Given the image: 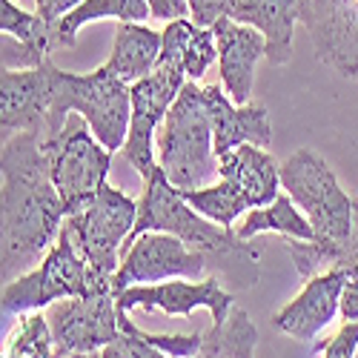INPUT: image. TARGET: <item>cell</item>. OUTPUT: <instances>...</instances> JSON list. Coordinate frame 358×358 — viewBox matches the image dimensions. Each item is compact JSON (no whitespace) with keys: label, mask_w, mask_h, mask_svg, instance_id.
<instances>
[{"label":"cell","mask_w":358,"mask_h":358,"mask_svg":"<svg viewBox=\"0 0 358 358\" xmlns=\"http://www.w3.org/2000/svg\"><path fill=\"white\" fill-rule=\"evenodd\" d=\"M161 38H164V46H161L158 66L178 69L189 80H201L206 69L213 66V61H218L215 32L206 26H198L192 17L166 23Z\"/></svg>","instance_id":"20"},{"label":"cell","mask_w":358,"mask_h":358,"mask_svg":"<svg viewBox=\"0 0 358 358\" xmlns=\"http://www.w3.org/2000/svg\"><path fill=\"white\" fill-rule=\"evenodd\" d=\"M112 17L117 23H143L149 15V0H83L80 6H75L61 23H57V41L61 49L75 46L78 32L92 23V20H103Z\"/></svg>","instance_id":"23"},{"label":"cell","mask_w":358,"mask_h":358,"mask_svg":"<svg viewBox=\"0 0 358 358\" xmlns=\"http://www.w3.org/2000/svg\"><path fill=\"white\" fill-rule=\"evenodd\" d=\"M115 301H117V310H124V313L161 310L175 318H189L195 310L203 307V310H210L213 324L227 321L229 310L235 307L232 292L221 284L218 275H206L201 281L172 278V281H161V284H135V287L115 292Z\"/></svg>","instance_id":"11"},{"label":"cell","mask_w":358,"mask_h":358,"mask_svg":"<svg viewBox=\"0 0 358 358\" xmlns=\"http://www.w3.org/2000/svg\"><path fill=\"white\" fill-rule=\"evenodd\" d=\"M161 46H164V38L155 29H149L143 23H117L112 55L103 66L132 86L155 72Z\"/></svg>","instance_id":"21"},{"label":"cell","mask_w":358,"mask_h":358,"mask_svg":"<svg viewBox=\"0 0 358 358\" xmlns=\"http://www.w3.org/2000/svg\"><path fill=\"white\" fill-rule=\"evenodd\" d=\"M315 57L347 80H358V0H298Z\"/></svg>","instance_id":"13"},{"label":"cell","mask_w":358,"mask_h":358,"mask_svg":"<svg viewBox=\"0 0 358 358\" xmlns=\"http://www.w3.org/2000/svg\"><path fill=\"white\" fill-rule=\"evenodd\" d=\"M101 358H172L169 352L152 347L149 341H143L138 333H124L121 338H115L112 344H106L101 350Z\"/></svg>","instance_id":"28"},{"label":"cell","mask_w":358,"mask_h":358,"mask_svg":"<svg viewBox=\"0 0 358 358\" xmlns=\"http://www.w3.org/2000/svg\"><path fill=\"white\" fill-rule=\"evenodd\" d=\"M315 350L324 358H352L358 350V321H344L341 330L330 341L315 344Z\"/></svg>","instance_id":"30"},{"label":"cell","mask_w":358,"mask_h":358,"mask_svg":"<svg viewBox=\"0 0 358 358\" xmlns=\"http://www.w3.org/2000/svg\"><path fill=\"white\" fill-rule=\"evenodd\" d=\"M235 232L244 241H252L255 235H264V232H278L281 238H295V241H313L315 238L313 224L298 210V203L289 195H278L273 203L250 210V215Z\"/></svg>","instance_id":"22"},{"label":"cell","mask_w":358,"mask_h":358,"mask_svg":"<svg viewBox=\"0 0 358 358\" xmlns=\"http://www.w3.org/2000/svg\"><path fill=\"white\" fill-rule=\"evenodd\" d=\"M135 221H138V201L103 184L92 201H86L78 213L66 215L64 227L69 229L72 241L78 252L86 258V264L95 273L115 278L127 241L135 229Z\"/></svg>","instance_id":"8"},{"label":"cell","mask_w":358,"mask_h":358,"mask_svg":"<svg viewBox=\"0 0 358 358\" xmlns=\"http://www.w3.org/2000/svg\"><path fill=\"white\" fill-rule=\"evenodd\" d=\"M344 281H347V270H341V266H333V270H324L307 278L304 289L273 315V327L289 338L315 341L324 327L336 315H341Z\"/></svg>","instance_id":"15"},{"label":"cell","mask_w":358,"mask_h":358,"mask_svg":"<svg viewBox=\"0 0 358 358\" xmlns=\"http://www.w3.org/2000/svg\"><path fill=\"white\" fill-rule=\"evenodd\" d=\"M229 17L258 29V32L264 35L266 61H270L273 66L289 64L295 23H301L298 0H238Z\"/></svg>","instance_id":"19"},{"label":"cell","mask_w":358,"mask_h":358,"mask_svg":"<svg viewBox=\"0 0 358 358\" xmlns=\"http://www.w3.org/2000/svg\"><path fill=\"white\" fill-rule=\"evenodd\" d=\"M189 78L169 66H155L152 75L132 83V117H129V135L121 149V155L135 166V172L143 178L158 169V152H155V138L164 124V117L175 98Z\"/></svg>","instance_id":"10"},{"label":"cell","mask_w":358,"mask_h":358,"mask_svg":"<svg viewBox=\"0 0 358 358\" xmlns=\"http://www.w3.org/2000/svg\"><path fill=\"white\" fill-rule=\"evenodd\" d=\"M0 221H3V284L26 275L38 266L52 241L64 229L66 206L61 201L49 158L43 152V132H17L0 149Z\"/></svg>","instance_id":"1"},{"label":"cell","mask_w":358,"mask_h":358,"mask_svg":"<svg viewBox=\"0 0 358 358\" xmlns=\"http://www.w3.org/2000/svg\"><path fill=\"white\" fill-rule=\"evenodd\" d=\"M155 152L169 184L181 192L210 187L221 178L210 109L203 101V86L195 80H187L181 95L169 106L155 138Z\"/></svg>","instance_id":"4"},{"label":"cell","mask_w":358,"mask_h":358,"mask_svg":"<svg viewBox=\"0 0 358 358\" xmlns=\"http://www.w3.org/2000/svg\"><path fill=\"white\" fill-rule=\"evenodd\" d=\"M80 3H83V0H35V12H38L46 23L57 26L75 6H80Z\"/></svg>","instance_id":"34"},{"label":"cell","mask_w":358,"mask_h":358,"mask_svg":"<svg viewBox=\"0 0 358 358\" xmlns=\"http://www.w3.org/2000/svg\"><path fill=\"white\" fill-rule=\"evenodd\" d=\"M203 101L210 109L213 135H215V152L224 158L235 146L252 143L266 149L273 143V127H270V112L261 103L238 106L227 95L224 86H203Z\"/></svg>","instance_id":"17"},{"label":"cell","mask_w":358,"mask_h":358,"mask_svg":"<svg viewBox=\"0 0 358 358\" xmlns=\"http://www.w3.org/2000/svg\"><path fill=\"white\" fill-rule=\"evenodd\" d=\"M255 344H258V330L250 321V315L241 307H232L227 321L213 324L203 333L201 350H210L224 358H255Z\"/></svg>","instance_id":"24"},{"label":"cell","mask_w":358,"mask_h":358,"mask_svg":"<svg viewBox=\"0 0 358 358\" xmlns=\"http://www.w3.org/2000/svg\"><path fill=\"white\" fill-rule=\"evenodd\" d=\"M215 43H218V72H221V86L232 103L247 106L252 98V83H255V69L258 61L266 57V41L258 29L238 23L232 17H221L213 23Z\"/></svg>","instance_id":"16"},{"label":"cell","mask_w":358,"mask_h":358,"mask_svg":"<svg viewBox=\"0 0 358 358\" xmlns=\"http://www.w3.org/2000/svg\"><path fill=\"white\" fill-rule=\"evenodd\" d=\"M43 152L66 215L78 213L106 184L112 152L95 138L83 115H69L57 135H43Z\"/></svg>","instance_id":"7"},{"label":"cell","mask_w":358,"mask_h":358,"mask_svg":"<svg viewBox=\"0 0 358 358\" xmlns=\"http://www.w3.org/2000/svg\"><path fill=\"white\" fill-rule=\"evenodd\" d=\"M149 15L155 20H184L189 17V0H149Z\"/></svg>","instance_id":"32"},{"label":"cell","mask_w":358,"mask_h":358,"mask_svg":"<svg viewBox=\"0 0 358 358\" xmlns=\"http://www.w3.org/2000/svg\"><path fill=\"white\" fill-rule=\"evenodd\" d=\"M89 358H101V355H89Z\"/></svg>","instance_id":"36"},{"label":"cell","mask_w":358,"mask_h":358,"mask_svg":"<svg viewBox=\"0 0 358 358\" xmlns=\"http://www.w3.org/2000/svg\"><path fill=\"white\" fill-rule=\"evenodd\" d=\"M192 358H224V355H215L210 350H198V355H192Z\"/></svg>","instance_id":"35"},{"label":"cell","mask_w":358,"mask_h":358,"mask_svg":"<svg viewBox=\"0 0 358 358\" xmlns=\"http://www.w3.org/2000/svg\"><path fill=\"white\" fill-rule=\"evenodd\" d=\"M187 198V203L192 210H198L203 218H210L227 229H232L235 218L250 210V203L244 201V195L238 192L229 181H221L218 184H210V187H201V189H189V192H181Z\"/></svg>","instance_id":"27"},{"label":"cell","mask_w":358,"mask_h":358,"mask_svg":"<svg viewBox=\"0 0 358 358\" xmlns=\"http://www.w3.org/2000/svg\"><path fill=\"white\" fill-rule=\"evenodd\" d=\"M341 318L358 321V266H347V281L341 292Z\"/></svg>","instance_id":"33"},{"label":"cell","mask_w":358,"mask_h":358,"mask_svg":"<svg viewBox=\"0 0 358 358\" xmlns=\"http://www.w3.org/2000/svg\"><path fill=\"white\" fill-rule=\"evenodd\" d=\"M57 66L52 57L35 69H3L0 78V138L46 132Z\"/></svg>","instance_id":"14"},{"label":"cell","mask_w":358,"mask_h":358,"mask_svg":"<svg viewBox=\"0 0 358 358\" xmlns=\"http://www.w3.org/2000/svg\"><path fill=\"white\" fill-rule=\"evenodd\" d=\"M0 32L35 46L46 57H52V52L61 49L57 26L46 23L38 12H23L15 0H0Z\"/></svg>","instance_id":"25"},{"label":"cell","mask_w":358,"mask_h":358,"mask_svg":"<svg viewBox=\"0 0 358 358\" xmlns=\"http://www.w3.org/2000/svg\"><path fill=\"white\" fill-rule=\"evenodd\" d=\"M69 115H83L86 124L92 127L95 138L117 152L124 149L129 135V117H132V86L124 83L117 75H112L106 66L75 75V72H55V92H52V109L46 117V132L57 135L64 129Z\"/></svg>","instance_id":"5"},{"label":"cell","mask_w":358,"mask_h":358,"mask_svg":"<svg viewBox=\"0 0 358 358\" xmlns=\"http://www.w3.org/2000/svg\"><path fill=\"white\" fill-rule=\"evenodd\" d=\"M3 358H57L55 355V338L46 313H23L17 315Z\"/></svg>","instance_id":"26"},{"label":"cell","mask_w":358,"mask_h":358,"mask_svg":"<svg viewBox=\"0 0 358 358\" xmlns=\"http://www.w3.org/2000/svg\"><path fill=\"white\" fill-rule=\"evenodd\" d=\"M95 292H115L112 278L95 273L86 264V258L78 252L69 229L64 227L57 235L55 247L46 252V258L29 270L26 275L3 284V321L17 318L23 313H35L43 307H52L55 301L64 298H78V295H95Z\"/></svg>","instance_id":"6"},{"label":"cell","mask_w":358,"mask_h":358,"mask_svg":"<svg viewBox=\"0 0 358 358\" xmlns=\"http://www.w3.org/2000/svg\"><path fill=\"white\" fill-rule=\"evenodd\" d=\"M238 0H189V17L198 26L213 29V23H218L221 17H229Z\"/></svg>","instance_id":"31"},{"label":"cell","mask_w":358,"mask_h":358,"mask_svg":"<svg viewBox=\"0 0 358 358\" xmlns=\"http://www.w3.org/2000/svg\"><path fill=\"white\" fill-rule=\"evenodd\" d=\"M143 232H169L181 238L189 250L206 258V273L218 275L229 292L252 289L261 278L258 247L238 238L235 229H227L210 218H203L198 210H192L181 189L169 184V178L164 175L161 166L143 184V195L138 201V221L127 241V250Z\"/></svg>","instance_id":"2"},{"label":"cell","mask_w":358,"mask_h":358,"mask_svg":"<svg viewBox=\"0 0 358 358\" xmlns=\"http://www.w3.org/2000/svg\"><path fill=\"white\" fill-rule=\"evenodd\" d=\"M55 355L57 358H89L98 355L106 344L124 336L121 310L115 292H95L55 301L46 310Z\"/></svg>","instance_id":"9"},{"label":"cell","mask_w":358,"mask_h":358,"mask_svg":"<svg viewBox=\"0 0 358 358\" xmlns=\"http://www.w3.org/2000/svg\"><path fill=\"white\" fill-rule=\"evenodd\" d=\"M206 258L189 250L181 238L169 232H143L124 252V261L112 278L115 292L135 284H161L172 278H206Z\"/></svg>","instance_id":"12"},{"label":"cell","mask_w":358,"mask_h":358,"mask_svg":"<svg viewBox=\"0 0 358 358\" xmlns=\"http://www.w3.org/2000/svg\"><path fill=\"white\" fill-rule=\"evenodd\" d=\"M281 187L315 229L313 241L284 238L298 275L307 281L324 270H333L341 247L352 235L355 198L341 189L336 172L313 149H298L281 161Z\"/></svg>","instance_id":"3"},{"label":"cell","mask_w":358,"mask_h":358,"mask_svg":"<svg viewBox=\"0 0 358 358\" xmlns=\"http://www.w3.org/2000/svg\"><path fill=\"white\" fill-rule=\"evenodd\" d=\"M221 178L244 195L250 210L273 203L281 192V166L261 146L241 143L221 158Z\"/></svg>","instance_id":"18"},{"label":"cell","mask_w":358,"mask_h":358,"mask_svg":"<svg viewBox=\"0 0 358 358\" xmlns=\"http://www.w3.org/2000/svg\"><path fill=\"white\" fill-rule=\"evenodd\" d=\"M0 61L3 69H35L41 64H46L49 57L43 52H38L35 46H29L12 35H3V49H0Z\"/></svg>","instance_id":"29"}]
</instances>
